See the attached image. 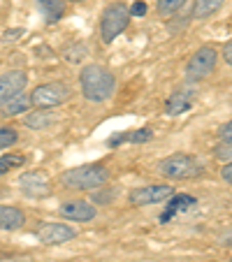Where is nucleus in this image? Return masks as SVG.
<instances>
[{
  "mask_svg": "<svg viewBox=\"0 0 232 262\" xmlns=\"http://www.w3.org/2000/svg\"><path fill=\"white\" fill-rule=\"evenodd\" d=\"M70 86L63 81H49V84H40L35 86L33 93H30V102L37 109H51L58 107V104L68 102L70 100Z\"/></svg>",
  "mask_w": 232,
  "mask_h": 262,
  "instance_id": "39448f33",
  "label": "nucleus"
},
{
  "mask_svg": "<svg viewBox=\"0 0 232 262\" xmlns=\"http://www.w3.org/2000/svg\"><path fill=\"white\" fill-rule=\"evenodd\" d=\"M223 58H225L227 65H232V40H227L225 45H223Z\"/></svg>",
  "mask_w": 232,
  "mask_h": 262,
  "instance_id": "bb28decb",
  "label": "nucleus"
},
{
  "mask_svg": "<svg viewBox=\"0 0 232 262\" xmlns=\"http://www.w3.org/2000/svg\"><path fill=\"white\" fill-rule=\"evenodd\" d=\"M49 123H51V116L47 114V112H33V114L26 119V125L33 130H45Z\"/></svg>",
  "mask_w": 232,
  "mask_h": 262,
  "instance_id": "412c9836",
  "label": "nucleus"
},
{
  "mask_svg": "<svg viewBox=\"0 0 232 262\" xmlns=\"http://www.w3.org/2000/svg\"><path fill=\"white\" fill-rule=\"evenodd\" d=\"M174 195V188L167 183H149V186H137L128 193V202L133 207H151V204H163Z\"/></svg>",
  "mask_w": 232,
  "mask_h": 262,
  "instance_id": "0eeeda50",
  "label": "nucleus"
},
{
  "mask_svg": "<svg viewBox=\"0 0 232 262\" xmlns=\"http://www.w3.org/2000/svg\"><path fill=\"white\" fill-rule=\"evenodd\" d=\"M130 10L123 3H114V5H107L100 14V40L102 45H112L130 24Z\"/></svg>",
  "mask_w": 232,
  "mask_h": 262,
  "instance_id": "20e7f679",
  "label": "nucleus"
},
{
  "mask_svg": "<svg viewBox=\"0 0 232 262\" xmlns=\"http://www.w3.org/2000/svg\"><path fill=\"white\" fill-rule=\"evenodd\" d=\"M156 169H158V174H163L165 179H172V181H186V179H195L202 174L200 160L191 154L167 156V158L156 163Z\"/></svg>",
  "mask_w": 232,
  "mask_h": 262,
  "instance_id": "7ed1b4c3",
  "label": "nucleus"
},
{
  "mask_svg": "<svg viewBox=\"0 0 232 262\" xmlns=\"http://www.w3.org/2000/svg\"><path fill=\"white\" fill-rule=\"evenodd\" d=\"M26 213L19 207H10V204H0V230H19L24 228Z\"/></svg>",
  "mask_w": 232,
  "mask_h": 262,
  "instance_id": "4468645a",
  "label": "nucleus"
},
{
  "mask_svg": "<svg viewBox=\"0 0 232 262\" xmlns=\"http://www.w3.org/2000/svg\"><path fill=\"white\" fill-rule=\"evenodd\" d=\"M21 33H24V30H7V33H5V40H16V35H21Z\"/></svg>",
  "mask_w": 232,
  "mask_h": 262,
  "instance_id": "c85d7f7f",
  "label": "nucleus"
},
{
  "mask_svg": "<svg viewBox=\"0 0 232 262\" xmlns=\"http://www.w3.org/2000/svg\"><path fill=\"white\" fill-rule=\"evenodd\" d=\"M58 213L65 218V221H74V223H89L98 216L95 207L86 200H68L58 207Z\"/></svg>",
  "mask_w": 232,
  "mask_h": 262,
  "instance_id": "9d476101",
  "label": "nucleus"
},
{
  "mask_svg": "<svg viewBox=\"0 0 232 262\" xmlns=\"http://www.w3.org/2000/svg\"><path fill=\"white\" fill-rule=\"evenodd\" d=\"M24 163H26V156H21V154H5V156H0V174H7L10 169L21 167Z\"/></svg>",
  "mask_w": 232,
  "mask_h": 262,
  "instance_id": "aec40b11",
  "label": "nucleus"
},
{
  "mask_svg": "<svg viewBox=\"0 0 232 262\" xmlns=\"http://www.w3.org/2000/svg\"><path fill=\"white\" fill-rule=\"evenodd\" d=\"M221 179L227 183V186H232V160L221 167Z\"/></svg>",
  "mask_w": 232,
  "mask_h": 262,
  "instance_id": "b1692460",
  "label": "nucleus"
},
{
  "mask_svg": "<svg viewBox=\"0 0 232 262\" xmlns=\"http://www.w3.org/2000/svg\"><path fill=\"white\" fill-rule=\"evenodd\" d=\"M70 3H84V0H70Z\"/></svg>",
  "mask_w": 232,
  "mask_h": 262,
  "instance_id": "c756f323",
  "label": "nucleus"
},
{
  "mask_svg": "<svg viewBox=\"0 0 232 262\" xmlns=\"http://www.w3.org/2000/svg\"><path fill=\"white\" fill-rule=\"evenodd\" d=\"M19 133H16L12 125H0V148H7L12 144H16Z\"/></svg>",
  "mask_w": 232,
  "mask_h": 262,
  "instance_id": "4be33fe9",
  "label": "nucleus"
},
{
  "mask_svg": "<svg viewBox=\"0 0 232 262\" xmlns=\"http://www.w3.org/2000/svg\"><path fill=\"white\" fill-rule=\"evenodd\" d=\"M79 86H81V95H84L89 102H107L109 98L114 95L116 91V79L114 74L109 72L107 68L98 63H91L84 65L79 72Z\"/></svg>",
  "mask_w": 232,
  "mask_h": 262,
  "instance_id": "f257e3e1",
  "label": "nucleus"
},
{
  "mask_svg": "<svg viewBox=\"0 0 232 262\" xmlns=\"http://www.w3.org/2000/svg\"><path fill=\"white\" fill-rule=\"evenodd\" d=\"M37 242L45 244V246H60V244H68L77 237V230L65 225V223H45L37 232H35Z\"/></svg>",
  "mask_w": 232,
  "mask_h": 262,
  "instance_id": "6e6552de",
  "label": "nucleus"
},
{
  "mask_svg": "<svg viewBox=\"0 0 232 262\" xmlns=\"http://www.w3.org/2000/svg\"><path fill=\"white\" fill-rule=\"evenodd\" d=\"M19 188L24 195L33 200H42L51 193V186H49V179L47 174L42 172H26L19 177Z\"/></svg>",
  "mask_w": 232,
  "mask_h": 262,
  "instance_id": "1a4fd4ad",
  "label": "nucleus"
},
{
  "mask_svg": "<svg viewBox=\"0 0 232 262\" xmlns=\"http://www.w3.org/2000/svg\"><path fill=\"white\" fill-rule=\"evenodd\" d=\"M193 204H198V200L191 198V195H172V202L167 204V211L163 213V221H170V218L174 216V213L179 211H186V209H191Z\"/></svg>",
  "mask_w": 232,
  "mask_h": 262,
  "instance_id": "f3484780",
  "label": "nucleus"
},
{
  "mask_svg": "<svg viewBox=\"0 0 232 262\" xmlns=\"http://www.w3.org/2000/svg\"><path fill=\"white\" fill-rule=\"evenodd\" d=\"M151 137H153V135H151V130H149V128H139V130L128 133V135H114V137H109V146H116V144H123V142H133V144L149 142Z\"/></svg>",
  "mask_w": 232,
  "mask_h": 262,
  "instance_id": "a211bd4d",
  "label": "nucleus"
},
{
  "mask_svg": "<svg viewBox=\"0 0 232 262\" xmlns=\"http://www.w3.org/2000/svg\"><path fill=\"white\" fill-rule=\"evenodd\" d=\"M221 139H223V142H230L232 144V121H227V123L221 128Z\"/></svg>",
  "mask_w": 232,
  "mask_h": 262,
  "instance_id": "a878e982",
  "label": "nucleus"
},
{
  "mask_svg": "<svg viewBox=\"0 0 232 262\" xmlns=\"http://www.w3.org/2000/svg\"><path fill=\"white\" fill-rule=\"evenodd\" d=\"M37 7L42 10L47 24H56L65 14V0H37Z\"/></svg>",
  "mask_w": 232,
  "mask_h": 262,
  "instance_id": "dca6fc26",
  "label": "nucleus"
},
{
  "mask_svg": "<svg viewBox=\"0 0 232 262\" xmlns=\"http://www.w3.org/2000/svg\"><path fill=\"white\" fill-rule=\"evenodd\" d=\"M230 262H232V257H230Z\"/></svg>",
  "mask_w": 232,
  "mask_h": 262,
  "instance_id": "7c9ffc66",
  "label": "nucleus"
},
{
  "mask_svg": "<svg viewBox=\"0 0 232 262\" xmlns=\"http://www.w3.org/2000/svg\"><path fill=\"white\" fill-rule=\"evenodd\" d=\"M142 14H146V3H144V0H137L133 5V10H130V16H142Z\"/></svg>",
  "mask_w": 232,
  "mask_h": 262,
  "instance_id": "393cba45",
  "label": "nucleus"
},
{
  "mask_svg": "<svg viewBox=\"0 0 232 262\" xmlns=\"http://www.w3.org/2000/svg\"><path fill=\"white\" fill-rule=\"evenodd\" d=\"M223 3L225 0H195L193 3V19H198V21L209 19V16H214L221 10Z\"/></svg>",
  "mask_w": 232,
  "mask_h": 262,
  "instance_id": "2eb2a0df",
  "label": "nucleus"
},
{
  "mask_svg": "<svg viewBox=\"0 0 232 262\" xmlns=\"http://www.w3.org/2000/svg\"><path fill=\"white\" fill-rule=\"evenodd\" d=\"M26 84H28V77H26V72H21V70H10V72H3V74H0V104L7 102V100H10L14 93L24 91Z\"/></svg>",
  "mask_w": 232,
  "mask_h": 262,
  "instance_id": "9b49d317",
  "label": "nucleus"
},
{
  "mask_svg": "<svg viewBox=\"0 0 232 262\" xmlns=\"http://www.w3.org/2000/svg\"><path fill=\"white\" fill-rule=\"evenodd\" d=\"M218 51L214 47H200L186 63V79L188 81H202L216 70Z\"/></svg>",
  "mask_w": 232,
  "mask_h": 262,
  "instance_id": "423d86ee",
  "label": "nucleus"
},
{
  "mask_svg": "<svg viewBox=\"0 0 232 262\" xmlns=\"http://www.w3.org/2000/svg\"><path fill=\"white\" fill-rule=\"evenodd\" d=\"M188 0H156V12L160 16H170V14H177Z\"/></svg>",
  "mask_w": 232,
  "mask_h": 262,
  "instance_id": "6ab92c4d",
  "label": "nucleus"
},
{
  "mask_svg": "<svg viewBox=\"0 0 232 262\" xmlns=\"http://www.w3.org/2000/svg\"><path fill=\"white\" fill-rule=\"evenodd\" d=\"M193 102H195V93H193V91H188V89L174 91V93L167 98V102H165V112H167L170 116L186 114L188 109L193 107Z\"/></svg>",
  "mask_w": 232,
  "mask_h": 262,
  "instance_id": "f8f14e48",
  "label": "nucleus"
},
{
  "mask_svg": "<svg viewBox=\"0 0 232 262\" xmlns=\"http://www.w3.org/2000/svg\"><path fill=\"white\" fill-rule=\"evenodd\" d=\"M30 107H33L30 95L24 93V91H19V93H14L7 102L0 104V116H5V119H10V116H19V114H24V112H28Z\"/></svg>",
  "mask_w": 232,
  "mask_h": 262,
  "instance_id": "ddd939ff",
  "label": "nucleus"
},
{
  "mask_svg": "<svg viewBox=\"0 0 232 262\" xmlns=\"http://www.w3.org/2000/svg\"><path fill=\"white\" fill-rule=\"evenodd\" d=\"M214 156L221 160H225V163H230L232 160V144L230 142H221L216 148H214Z\"/></svg>",
  "mask_w": 232,
  "mask_h": 262,
  "instance_id": "5701e85b",
  "label": "nucleus"
},
{
  "mask_svg": "<svg viewBox=\"0 0 232 262\" xmlns=\"http://www.w3.org/2000/svg\"><path fill=\"white\" fill-rule=\"evenodd\" d=\"M109 181V169L104 165L91 163V165H79V167L65 169L60 174V183L68 190H95Z\"/></svg>",
  "mask_w": 232,
  "mask_h": 262,
  "instance_id": "f03ea898",
  "label": "nucleus"
},
{
  "mask_svg": "<svg viewBox=\"0 0 232 262\" xmlns=\"http://www.w3.org/2000/svg\"><path fill=\"white\" fill-rule=\"evenodd\" d=\"M218 242H221L223 246H230L232 248V230H230V232H225V234H221V237H218Z\"/></svg>",
  "mask_w": 232,
  "mask_h": 262,
  "instance_id": "cd10ccee",
  "label": "nucleus"
}]
</instances>
